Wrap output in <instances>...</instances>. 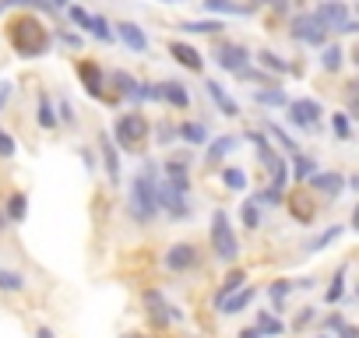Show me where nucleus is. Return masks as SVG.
Segmentation results:
<instances>
[{
  "label": "nucleus",
  "mask_w": 359,
  "mask_h": 338,
  "mask_svg": "<svg viewBox=\"0 0 359 338\" xmlns=\"http://www.w3.org/2000/svg\"><path fill=\"white\" fill-rule=\"evenodd\" d=\"M36 120H39L43 130H53L57 127V113H53V102H50L46 92H39V113H36Z\"/></svg>",
  "instance_id": "nucleus-27"
},
{
  "label": "nucleus",
  "mask_w": 359,
  "mask_h": 338,
  "mask_svg": "<svg viewBox=\"0 0 359 338\" xmlns=\"http://www.w3.org/2000/svg\"><path fill=\"white\" fill-rule=\"evenodd\" d=\"M285 109H289V120H292L296 127H303V130L317 127L320 116H324V106H320L317 99H292Z\"/></svg>",
  "instance_id": "nucleus-7"
},
{
  "label": "nucleus",
  "mask_w": 359,
  "mask_h": 338,
  "mask_svg": "<svg viewBox=\"0 0 359 338\" xmlns=\"http://www.w3.org/2000/svg\"><path fill=\"white\" fill-rule=\"evenodd\" d=\"M341 60H345V50L341 46H324V53H320V67L324 71H338Z\"/></svg>",
  "instance_id": "nucleus-33"
},
{
  "label": "nucleus",
  "mask_w": 359,
  "mask_h": 338,
  "mask_svg": "<svg viewBox=\"0 0 359 338\" xmlns=\"http://www.w3.org/2000/svg\"><path fill=\"white\" fill-rule=\"evenodd\" d=\"M254 4H257V0H254Z\"/></svg>",
  "instance_id": "nucleus-62"
},
{
  "label": "nucleus",
  "mask_w": 359,
  "mask_h": 338,
  "mask_svg": "<svg viewBox=\"0 0 359 338\" xmlns=\"http://www.w3.org/2000/svg\"><path fill=\"white\" fill-rule=\"evenodd\" d=\"M352 229H355V233H359V205H355V208H352Z\"/></svg>",
  "instance_id": "nucleus-55"
},
{
  "label": "nucleus",
  "mask_w": 359,
  "mask_h": 338,
  "mask_svg": "<svg viewBox=\"0 0 359 338\" xmlns=\"http://www.w3.org/2000/svg\"><path fill=\"white\" fill-rule=\"evenodd\" d=\"M123 338H141V334H123Z\"/></svg>",
  "instance_id": "nucleus-59"
},
{
  "label": "nucleus",
  "mask_w": 359,
  "mask_h": 338,
  "mask_svg": "<svg viewBox=\"0 0 359 338\" xmlns=\"http://www.w3.org/2000/svg\"><path fill=\"white\" fill-rule=\"evenodd\" d=\"M306 184H310V191H320L324 198H338V194L345 191V177H341V173H334V169H324V173H313Z\"/></svg>",
  "instance_id": "nucleus-12"
},
{
  "label": "nucleus",
  "mask_w": 359,
  "mask_h": 338,
  "mask_svg": "<svg viewBox=\"0 0 359 338\" xmlns=\"http://www.w3.org/2000/svg\"><path fill=\"white\" fill-rule=\"evenodd\" d=\"M25 212H29V198H25V194H11V198H8V219H11V222H22Z\"/></svg>",
  "instance_id": "nucleus-35"
},
{
  "label": "nucleus",
  "mask_w": 359,
  "mask_h": 338,
  "mask_svg": "<svg viewBox=\"0 0 359 338\" xmlns=\"http://www.w3.org/2000/svg\"><path fill=\"white\" fill-rule=\"evenodd\" d=\"M264 130H268V134L278 141V148H285V151H292V155L299 151V144H296V141H292V137H289V134L278 127V123H271V120H268V123H264Z\"/></svg>",
  "instance_id": "nucleus-34"
},
{
  "label": "nucleus",
  "mask_w": 359,
  "mask_h": 338,
  "mask_svg": "<svg viewBox=\"0 0 359 338\" xmlns=\"http://www.w3.org/2000/svg\"><path fill=\"white\" fill-rule=\"evenodd\" d=\"M8 39H11L15 53H18V57H25V60L46 57V53H50V46H53V36H50L36 18H15V22L8 25Z\"/></svg>",
  "instance_id": "nucleus-2"
},
{
  "label": "nucleus",
  "mask_w": 359,
  "mask_h": 338,
  "mask_svg": "<svg viewBox=\"0 0 359 338\" xmlns=\"http://www.w3.org/2000/svg\"><path fill=\"white\" fill-rule=\"evenodd\" d=\"M8 99H11V81H0V109H4Z\"/></svg>",
  "instance_id": "nucleus-50"
},
{
  "label": "nucleus",
  "mask_w": 359,
  "mask_h": 338,
  "mask_svg": "<svg viewBox=\"0 0 359 338\" xmlns=\"http://www.w3.org/2000/svg\"><path fill=\"white\" fill-rule=\"evenodd\" d=\"M320 338H331V334H320Z\"/></svg>",
  "instance_id": "nucleus-61"
},
{
  "label": "nucleus",
  "mask_w": 359,
  "mask_h": 338,
  "mask_svg": "<svg viewBox=\"0 0 359 338\" xmlns=\"http://www.w3.org/2000/svg\"><path fill=\"white\" fill-rule=\"evenodd\" d=\"M67 15H71V22H78L81 25V32H95V15H88L85 8H67Z\"/></svg>",
  "instance_id": "nucleus-36"
},
{
  "label": "nucleus",
  "mask_w": 359,
  "mask_h": 338,
  "mask_svg": "<svg viewBox=\"0 0 359 338\" xmlns=\"http://www.w3.org/2000/svg\"><path fill=\"white\" fill-rule=\"evenodd\" d=\"M113 137H116L123 148H137V144L148 137V120H144V113H123V116L113 123Z\"/></svg>",
  "instance_id": "nucleus-5"
},
{
  "label": "nucleus",
  "mask_w": 359,
  "mask_h": 338,
  "mask_svg": "<svg viewBox=\"0 0 359 338\" xmlns=\"http://www.w3.org/2000/svg\"><path fill=\"white\" fill-rule=\"evenodd\" d=\"M78 78H81V85H85V92H88L92 99H106V92H102L106 74H102V67H99L95 60H81V64H78Z\"/></svg>",
  "instance_id": "nucleus-11"
},
{
  "label": "nucleus",
  "mask_w": 359,
  "mask_h": 338,
  "mask_svg": "<svg viewBox=\"0 0 359 338\" xmlns=\"http://www.w3.org/2000/svg\"><path fill=\"white\" fill-rule=\"evenodd\" d=\"M292 39L296 43H306V46H324L327 43V29L320 25V18L310 11V15H299V18H292Z\"/></svg>",
  "instance_id": "nucleus-6"
},
{
  "label": "nucleus",
  "mask_w": 359,
  "mask_h": 338,
  "mask_svg": "<svg viewBox=\"0 0 359 338\" xmlns=\"http://www.w3.org/2000/svg\"><path fill=\"white\" fill-rule=\"evenodd\" d=\"M257 4H268L271 11H282V15H285V11H289V4H292V0H257Z\"/></svg>",
  "instance_id": "nucleus-47"
},
{
  "label": "nucleus",
  "mask_w": 359,
  "mask_h": 338,
  "mask_svg": "<svg viewBox=\"0 0 359 338\" xmlns=\"http://www.w3.org/2000/svg\"><path fill=\"white\" fill-rule=\"evenodd\" d=\"M331 127H334V137H338V141H348V137H352L348 113H334V116H331Z\"/></svg>",
  "instance_id": "nucleus-40"
},
{
  "label": "nucleus",
  "mask_w": 359,
  "mask_h": 338,
  "mask_svg": "<svg viewBox=\"0 0 359 338\" xmlns=\"http://www.w3.org/2000/svg\"><path fill=\"white\" fill-rule=\"evenodd\" d=\"M176 141V130L169 123H158V144H172Z\"/></svg>",
  "instance_id": "nucleus-45"
},
{
  "label": "nucleus",
  "mask_w": 359,
  "mask_h": 338,
  "mask_svg": "<svg viewBox=\"0 0 359 338\" xmlns=\"http://www.w3.org/2000/svg\"><path fill=\"white\" fill-rule=\"evenodd\" d=\"M257 201H261V205H282V187H275V184H271L268 191H261V194H257Z\"/></svg>",
  "instance_id": "nucleus-44"
},
{
  "label": "nucleus",
  "mask_w": 359,
  "mask_h": 338,
  "mask_svg": "<svg viewBox=\"0 0 359 338\" xmlns=\"http://www.w3.org/2000/svg\"><path fill=\"white\" fill-rule=\"evenodd\" d=\"M36 338H57V334H53L50 327H39V331H36Z\"/></svg>",
  "instance_id": "nucleus-54"
},
{
  "label": "nucleus",
  "mask_w": 359,
  "mask_h": 338,
  "mask_svg": "<svg viewBox=\"0 0 359 338\" xmlns=\"http://www.w3.org/2000/svg\"><path fill=\"white\" fill-rule=\"evenodd\" d=\"M60 120H64V123H74V120H78L74 109H71V102H67L64 95H60Z\"/></svg>",
  "instance_id": "nucleus-46"
},
{
  "label": "nucleus",
  "mask_w": 359,
  "mask_h": 338,
  "mask_svg": "<svg viewBox=\"0 0 359 338\" xmlns=\"http://www.w3.org/2000/svg\"><path fill=\"white\" fill-rule=\"evenodd\" d=\"M50 4H53V8H67V4H71V0H50Z\"/></svg>",
  "instance_id": "nucleus-56"
},
{
  "label": "nucleus",
  "mask_w": 359,
  "mask_h": 338,
  "mask_svg": "<svg viewBox=\"0 0 359 338\" xmlns=\"http://www.w3.org/2000/svg\"><path fill=\"white\" fill-rule=\"evenodd\" d=\"M222 184L229 191H247V173H243V169H236V165H226L222 169Z\"/></svg>",
  "instance_id": "nucleus-32"
},
{
  "label": "nucleus",
  "mask_w": 359,
  "mask_h": 338,
  "mask_svg": "<svg viewBox=\"0 0 359 338\" xmlns=\"http://www.w3.org/2000/svg\"><path fill=\"white\" fill-rule=\"evenodd\" d=\"M240 338H264V334H261V327L254 324V327H243V331H240Z\"/></svg>",
  "instance_id": "nucleus-52"
},
{
  "label": "nucleus",
  "mask_w": 359,
  "mask_h": 338,
  "mask_svg": "<svg viewBox=\"0 0 359 338\" xmlns=\"http://www.w3.org/2000/svg\"><path fill=\"white\" fill-rule=\"evenodd\" d=\"M201 4H205V11L208 15H250L254 11V4H233V0H201Z\"/></svg>",
  "instance_id": "nucleus-23"
},
{
  "label": "nucleus",
  "mask_w": 359,
  "mask_h": 338,
  "mask_svg": "<svg viewBox=\"0 0 359 338\" xmlns=\"http://www.w3.org/2000/svg\"><path fill=\"white\" fill-rule=\"evenodd\" d=\"M240 219H243V226L254 233V229L261 226V208H257L254 201H243V208H240Z\"/></svg>",
  "instance_id": "nucleus-37"
},
{
  "label": "nucleus",
  "mask_w": 359,
  "mask_h": 338,
  "mask_svg": "<svg viewBox=\"0 0 359 338\" xmlns=\"http://www.w3.org/2000/svg\"><path fill=\"white\" fill-rule=\"evenodd\" d=\"M155 212H158V173L148 162L130 184V215H134V222L148 226L155 219Z\"/></svg>",
  "instance_id": "nucleus-3"
},
{
  "label": "nucleus",
  "mask_w": 359,
  "mask_h": 338,
  "mask_svg": "<svg viewBox=\"0 0 359 338\" xmlns=\"http://www.w3.org/2000/svg\"><path fill=\"white\" fill-rule=\"evenodd\" d=\"M310 320H313V306H303V313L296 317V327H306Z\"/></svg>",
  "instance_id": "nucleus-48"
},
{
  "label": "nucleus",
  "mask_w": 359,
  "mask_h": 338,
  "mask_svg": "<svg viewBox=\"0 0 359 338\" xmlns=\"http://www.w3.org/2000/svg\"><path fill=\"white\" fill-rule=\"evenodd\" d=\"M355 11H359V0H355Z\"/></svg>",
  "instance_id": "nucleus-60"
},
{
  "label": "nucleus",
  "mask_w": 359,
  "mask_h": 338,
  "mask_svg": "<svg viewBox=\"0 0 359 338\" xmlns=\"http://www.w3.org/2000/svg\"><path fill=\"white\" fill-rule=\"evenodd\" d=\"M0 8H32V11H53L50 0H0Z\"/></svg>",
  "instance_id": "nucleus-39"
},
{
  "label": "nucleus",
  "mask_w": 359,
  "mask_h": 338,
  "mask_svg": "<svg viewBox=\"0 0 359 338\" xmlns=\"http://www.w3.org/2000/svg\"><path fill=\"white\" fill-rule=\"evenodd\" d=\"M162 4H184V0H162Z\"/></svg>",
  "instance_id": "nucleus-58"
},
{
  "label": "nucleus",
  "mask_w": 359,
  "mask_h": 338,
  "mask_svg": "<svg viewBox=\"0 0 359 338\" xmlns=\"http://www.w3.org/2000/svg\"><path fill=\"white\" fill-rule=\"evenodd\" d=\"M113 88H116V95H123L130 102H141V81L130 78L127 71H113Z\"/></svg>",
  "instance_id": "nucleus-17"
},
{
  "label": "nucleus",
  "mask_w": 359,
  "mask_h": 338,
  "mask_svg": "<svg viewBox=\"0 0 359 338\" xmlns=\"http://www.w3.org/2000/svg\"><path fill=\"white\" fill-rule=\"evenodd\" d=\"M180 29H184V32H191V36H215V32H222L226 25L222 22H215V18H208V22H184V25H180Z\"/></svg>",
  "instance_id": "nucleus-29"
},
{
  "label": "nucleus",
  "mask_w": 359,
  "mask_h": 338,
  "mask_svg": "<svg viewBox=\"0 0 359 338\" xmlns=\"http://www.w3.org/2000/svg\"><path fill=\"white\" fill-rule=\"evenodd\" d=\"M257 327H261V334H282V331H285V324H282V320H275L268 310H261V313H257Z\"/></svg>",
  "instance_id": "nucleus-38"
},
{
  "label": "nucleus",
  "mask_w": 359,
  "mask_h": 338,
  "mask_svg": "<svg viewBox=\"0 0 359 338\" xmlns=\"http://www.w3.org/2000/svg\"><path fill=\"white\" fill-rule=\"evenodd\" d=\"M243 282H247V271H240V268H236V271H229V275H226V282H222V285H219V292H215V306H222V299H226V296H233L236 289H243Z\"/></svg>",
  "instance_id": "nucleus-25"
},
{
  "label": "nucleus",
  "mask_w": 359,
  "mask_h": 338,
  "mask_svg": "<svg viewBox=\"0 0 359 338\" xmlns=\"http://www.w3.org/2000/svg\"><path fill=\"white\" fill-rule=\"evenodd\" d=\"M236 144H240V137H233V134L212 137V141H208V151H205V162H208V165H219V162H222V158H226V155L236 148Z\"/></svg>",
  "instance_id": "nucleus-15"
},
{
  "label": "nucleus",
  "mask_w": 359,
  "mask_h": 338,
  "mask_svg": "<svg viewBox=\"0 0 359 338\" xmlns=\"http://www.w3.org/2000/svg\"><path fill=\"white\" fill-rule=\"evenodd\" d=\"M141 299H144V306L151 310V317H155L158 324H176V320H180V310H172V306L165 303V296H162V292L148 289V292H144Z\"/></svg>",
  "instance_id": "nucleus-14"
},
{
  "label": "nucleus",
  "mask_w": 359,
  "mask_h": 338,
  "mask_svg": "<svg viewBox=\"0 0 359 338\" xmlns=\"http://www.w3.org/2000/svg\"><path fill=\"white\" fill-rule=\"evenodd\" d=\"M8 226V215H0V229H4Z\"/></svg>",
  "instance_id": "nucleus-57"
},
{
  "label": "nucleus",
  "mask_w": 359,
  "mask_h": 338,
  "mask_svg": "<svg viewBox=\"0 0 359 338\" xmlns=\"http://www.w3.org/2000/svg\"><path fill=\"white\" fill-rule=\"evenodd\" d=\"M254 296H257V289H250V285H243V289H236L233 296H226L219 310H222V313H243V310H247V306L254 303Z\"/></svg>",
  "instance_id": "nucleus-18"
},
{
  "label": "nucleus",
  "mask_w": 359,
  "mask_h": 338,
  "mask_svg": "<svg viewBox=\"0 0 359 338\" xmlns=\"http://www.w3.org/2000/svg\"><path fill=\"white\" fill-rule=\"evenodd\" d=\"M18 151V144H15V137L4 130V127H0V158H11Z\"/></svg>",
  "instance_id": "nucleus-43"
},
{
  "label": "nucleus",
  "mask_w": 359,
  "mask_h": 338,
  "mask_svg": "<svg viewBox=\"0 0 359 338\" xmlns=\"http://www.w3.org/2000/svg\"><path fill=\"white\" fill-rule=\"evenodd\" d=\"M313 15L320 18V25L327 32H341L345 22H348V4H341V0H320V4L313 8Z\"/></svg>",
  "instance_id": "nucleus-8"
},
{
  "label": "nucleus",
  "mask_w": 359,
  "mask_h": 338,
  "mask_svg": "<svg viewBox=\"0 0 359 338\" xmlns=\"http://www.w3.org/2000/svg\"><path fill=\"white\" fill-rule=\"evenodd\" d=\"M254 57H257V64H264L271 74H289V71H292V67H289L282 57H275L271 50H261V53H254Z\"/></svg>",
  "instance_id": "nucleus-30"
},
{
  "label": "nucleus",
  "mask_w": 359,
  "mask_h": 338,
  "mask_svg": "<svg viewBox=\"0 0 359 338\" xmlns=\"http://www.w3.org/2000/svg\"><path fill=\"white\" fill-rule=\"evenodd\" d=\"M268 292H271V303H275V313H282V303H285V296L292 292V282H275V285H271Z\"/></svg>",
  "instance_id": "nucleus-42"
},
{
  "label": "nucleus",
  "mask_w": 359,
  "mask_h": 338,
  "mask_svg": "<svg viewBox=\"0 0 359 338\" xmlns=\"http://www.w3.org/2000/svg\"><path fill=\"white\" fill-rule=\"evenodd\" d=\"M212 250H215L219 261H236L240 257V240H236V233L229 226V215L222 208L212 215Z\"/></svg>",
  "instance_id": "nucleus-4"
},
{
  "label": "nucleus",
  "mask_w": 359,
  "mask_h": 338,
  "mask_svg": "<svg viewBox=\"0 0 359 338\" xmlns=\"http://www.w3.org/2000/svg\"><path fill=\"white\" fill-rule=\"evenodd\" d=\"M113 32L120 36V43H123L130 53H144V50H148V36L141 32V25H134V22H116Z\"/></svg>",
  "instance_id": "nucleus-13"
},
{
  "label": "nucleus",
  "mask_w": 359,
  "mask_h": 338,
  "mask_svg": "<svg viewBox=\"0 0 359 338\" xmlns=\"http://www.w3.org/2000/svg\"><path fill=\"white\" fill-rule=\"evenodd\" d=\"M341 32H345V36H359V22H352V18H348V22H345V29H341Z\"/></svg>",
  "instance_id": "nucleus-53"
},
{
  "label": "nucleus",
  "mask_w": 359,
  "mask_h": 338,
  "mask_svg": "<svg viewBox=\"0 0 359 338\" xmlns=\"http://www.w3.org/2000/svg\"><path fill=\"white\" fill-rule=\"evenodd\" d=\"M254 102H261V106H278V109H285V106H289V95H285L282 88H264V92H254Z\"/></svg>",
  "instance_id": "nucleus-28"
},
{
  "label": "nucleus",
  "mask_w": 359,
  "mask_h": 338,
  "mask_svg": "<svg viewBox=\"0 0 359 338\" xmlns=\"http://www.w3.org/2000/svg\"><path fill=\"white\" fill-rule=\"evenodd\" d=\"M169 53H172V57H176L180 64H184L187 71H201V67H205V57H201V53H198L194 46L180 43V39H176V43H169Z\"/></svg>",
  "instance_id": "nucleus-16"
},
{
  "label": "nucleus",
  "mask_w": 359,
  "mask_h": 338,
  "mask_svg": "<svg viewBox=\"0 0 359 338\" xmlns=\"http://www.w3.org/2000/svg\"><path fill=\"white\" fill-rule=\"evenodd\" d=\"M313 173H317V162H313L310 155H303V151H296V155H292V177H296V180L303 184V180H310Z\"/></svg>",
  "instance_id": "nucleus-26"
},
{
  "label": "nucleus",
  "mask_w": 359,
  "mask_h": 338,
  "mask_svg": "<svg viewBox=\"0 0 359 338\" xmlns=\"http://www.w3.org/2000/svg\"><path fill=\"white\" fill-rule=\"evenodd\" d=\"M198 261H201V254H198L194 243H172L165 250V268L169 271H191Z\"/></svg>",
  "instance_id": "nucleus-9"
},
{
  "label": "nucleus",
  "mask_w": 359,
  "mask_h": 338,
  "mask_svg": "<svg viewBox=\"0 0 359 338\" xmlns=\"http://www.w3.org/2000/svg\"><path fill=\"white\" fill-rule=\"evenodd\" d=\"M162 99L169 106H176V109H187L191 106V95H187V88L180 85V81H162Z\"/></svg>",
  "instance_id": "nucleus-21"
},
{
  "label": "nucleus",
  "mask_w": 359,
  "mask_h": 338,
  "mask_svg": "<svg viewBox=\"0 0 359 338\" xmlns=\"http://www.w3.org/2000/svg\"><path fill=\"white\" fill-rule=\"evenodd\" d=\"M191 173L184 162H165V184H158V208H165L172 219H184L191 212Z\"/></svg>",
  "instance_id": "nucleus-1"
},
{
  "label": "nucleus",
  "mask_w": 359,
  "mask_h": 338,
  "mask_svg": "<svg viewBox=\"0 0 359 338\" xmlns=\"http://www.w3.org/2000/svg\"><path fill=\"white\" fill-rule=\"evenodd\" d=\"M324 324H327V327H331V331H338V327H341V324H345V317H341V313H331V317H327V320H324Z\"/></svg>",
  "instance_id": "nucleus-51"
},
{
  "label": "nucleus",
  "mask_w": 359,
  "mask_h": 338,
  "mask_svg": "<svg viewBox=\"0 0 359 338\" xmlns=\"http://www.w3.org/2000/svg\"><path fill=\"white\" fill-rule=\"evenodd\" d=\"M250 57H254V53H250L247 46H240V43H222L215 60H219V67H222V71H233V74H240V71L250 64Z\"/></svg>",
  "instance_id": "nucleus-10"
},
{
  "label": "nucleus",
  "mask_w": 359,
  "mask_h": 338,
  "mask_svg": "<svg viewBox=\"0 0 359 338\" xmlns=\"http://www.w3.org/2000/svg\"><path fill=\"white\" fill-rule=\"evenodd\" d=\"M22 289H25V275L0 268V292H22Z\"/></svg>",
  "instance_id": "nucleus-31"
},
{
  "label": "nucleus",
  "mask_w": 359,
  "mask_h": 338,
  "mask_svg": "<svg viewBox=\"0 0 359 338\" xmlns=\"http://www.w3.org/2000/svg\"><path fill=\"white\" fill-rule=\"evenodd\" d=\"M205 88H208V95L215 99L219 113H226V116H240V106H236V99H233V95H226L219 81H205Z\"/></svg>",
  "instance_id": "nucleus-19"
},
{
  "label": "nucleus",
  "mask_w": 359,
  "mask_h": 338,
  "mask_svg": "<svg viewBox=\"0 0 359 338\" xmlns=\"http://www.w3.org/2000/svg\"><path fill=\"white\" fill-rule=\"evenodd\" d=\"M341 292H345V268H338V271H334L331 289L324 292V299H327V303H338V299H341Z\"/></svg>",
  "instance_id": "nucleus-41"
},
{
  "label": "nucleus",
  "mask_w": 359,
  "mask_h": 338,
  "mask_svg": "<svg viewBox=\"0 0 359 338\" xmlns=\"http://www.w3.org/2000/svg\"><path fill=\"white\" fill-rule=\"evenodd\" d=\"M176 137H184L187 144H208L212 137H208V127L205 123H194V120H187V123H180V130H176Z\"/></svg>",
  "instance_id": "nucleus-20"
},
{
  "label": "nucleus",
  "mask_w": 359,
  "mask_h": 338,
  "mask_svg": "<svg viewBox=\"0 0 359 338\" xmlns=\"http://www.w3.org/2000/svg\"><path fill=\"white\" fill-rule=\"evenodd\" d=\"M338 338H359V327L355 324H341L338 327Z\"/></svg>",
  "instance_id": "nucleus-49"
},
{
  "label": "nucleus",
  "mask_w": 359,
  "mask_h": 338,
  "mask_svg": "<svg viewBox=\"0 0 359 338\" xmlns=\"http://www.w3.org/2000/svg\"><path fill=\"white\" fill-rule=\"evenodd\" d=\"M99 148H102V162H106V177L116 184V180H120V155L113 151L109 134H102V137H99Z\"/></svg>",
  "instance_id": "nucleus-22"
},
{
  "label": "nucleus",
  "mask_w": 359,
  "mask_h": 338,
  "mask_svg": "<svg viewBox=\"0 0 359 338\" xmlns=\"http://www.w3.org/2000/svg\"><path fill=\"white\" fill-rule=\"evenodd\" d=\"M341 233H345V226H327L324 233H317L313 240H306V247H303V250H306V254H317V250H324L327 243H334Z\"/></svg>",
  "instance_id": "nucleus-24"
}]
</instances>
